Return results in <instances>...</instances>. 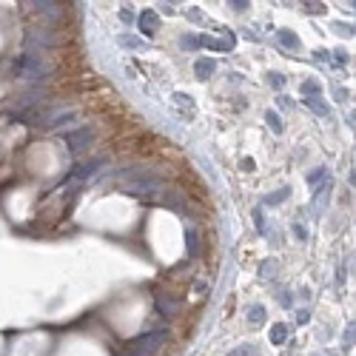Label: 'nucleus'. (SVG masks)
<instances>
[{
  "label": "nucleus",
  "mask_w": 356,
  "mask_h": 356,
  "mask_svg": "<svg viewBox=\"0 0 356 356\" xmlns=\"http://www.w3.org/2000/svg\"><path fill=\"white\" fill-rule=\"evenodd\" d=\"M302 94H319V83H313V80H308V83H302Z\"/></svg>",
  "instance_id": "2eb2a0df"
},
{
  "label": "nucleus",
  "mask_w": 356,
  "mask_h": 356,
  "mask_svg": "<svg viewBox=\"0 0 356 356\" xmlns=\"http://www.w3.org/2000/svg\"><path fill=\"white\" fill-rule=\"evenodd\" d=\"M328 194H330V183H322V186H316V191H313V205L316 208H325V203H328Z\"/></svg>",
  "instance_id": "0eeeda50"
},
{
  "label": "nucleus",
  "mask_w": 356,
  "mask_h": 356,
  "mask_svg": "<svg viewBox=\"0 0 356 356\" xmlns=\"http://www.w3.org/2000/svg\"><path fill=\"white\" fill-rule=\"evenodd\" d=\"M285 197H288V188H282L279 194H271V197H268V203L274 205V203H279V200H285Z\"/></svg>",
  "instance_id": "6ab92c4d"
},
{
  "label": "nucleus",
  "mask_w": 356,
  "mask_h": 356,
  "mask_svg": "<svg viewBox=\"0 0 356 356\" xmlns=\"http://www.w3.org/2000/svg\"><path fill=\"white\" fill-rule=\"evenodd\" d=\"M353 339H356V328H350V330L345 333V342H353Z\"/></svg>",
  "instance_id": "5701e85b"
},
{
  "label": "nucleus",
  "mask_w": 356,
  "mask_h": 356,
  "mask_svg": "<svg viewBox=\"0 0 356 356\" xmlns=\"http://www.w3.org/2000/svg\"><path fill=\"white\" fill-rule=\"evenodd\" d=\"M174 100H177L180 106H191V100H188V94H174Z\"/></svg>",
  "instance_id": "4be33fe9"
},
{
  "label": "nucleus",
  "mask_w": 356,
  "mask_h": 356,
  "mask_svg": "<svg viewBox=\"0 0 356 356\" xmlns=\"http://www.w3.org/2000/svg\"><path fill=\"white\" fill-rule=\"evenodd\" d=\"M117 43L123 46V49H137V52H140L142 46H145L140 37H134V35H120V37H117Z\"/></svg>",
  "instance_id": "1a4fd4ad"
},
{
  "label": "nucleus",
  "mask_w": 356,
  "mask_h": 356,
  "mask_svg": "<svg viewBox=\"0 0 356 356\" xmlns=\"http://www.w3.org/2000/svg\"><path fill=\"white\" fill-rule=\"evenodd\" d=\"M165 330H154V333H145V336H140L137 342H131L128 345V353L125 356H151V353H157V347L165 342Z\"/></svg>",
  "instance_id": "f03ea898"
},
{
  "label": "nucleus",
  "mask_w": 356,
  "mask_h": 356,
  "mask_svg": "<svg viewBox=\"0 0 356 356\" xmlns=\"http://www.w3.org/2000/svg\"><path fill=\"white\" fill-rule=\"evenodd\" d=\"M120 20H123V23H131V20H134V12H131V9H123V12H120Z\"/></svg>",
  "instance_id": "412c9836"
},
{
  "label": "nucleus",
  "mask_w": 356,
  "mask_h": 356,
  "mask_svg": "<svg viewBox=\"0 0 356 356\" xmlns=\"http://www.w3.org/2000/svg\"><path fill=\"white\" fill-rule=\"evenodd\" d=\"M117 177H125L123 191L131 194H154L162 188V180L157 174H151L148 168H131V171H117Z\"/></svg>",
  "instance_id": "f257e3e1"
},
{
  "label": "nucleus",
  "mask_w": 356,
  "mask_h": 356,
  "mask_svg": "<svg viewBox=\"0 0 356 356\" xmlns=\"http://www.w3.org/2000/svg\"><path fill=\"white\" fill-rule=\"evenodd\" d=\"M268 80H271V86H276V89H279V86H282V77H279V74H276V71H271V74H268Z\"/></svg>",
  "instance_id": "aec40b11"
},
{
  "label": "nucleus",
  "mask_w": 356,
  "mask_h": 356,
  "mask_svg": "<svg viewBox=\"0 0 356 356\" xmlns=\"http://www.w3.org/2000/svg\"><path fill=\"white\" fill-rule=\"evenodd\" d=\"M231 356H259V350L254 345H240L237 350H231Z\"/></svg>",
  "instance_id": "ddd939ff"
},
{
  "label": "nucleus",
  "mask_w": 356,
  "mask_h": 356,
  "mask_svg": "<svg viewBox=\"0 0 356 356\" xmlns=\"http://www.w3.org/2000/svg\"><path fill=\"white\" fill-rule=\"evenodd\" d=\"M94 137H97L94 125H83V128H77V131L66 134L69 151H71V154H83V151H89V148H91V142H94Z\"/></svg>",
  "instance_id": "7ed1b4c3"
},
{
  "label": "nucleus",
  "mask_w": 356,
  "mask_h": 356,
  "mask_svg": "<svg viewBox=\"0 0 356 356\" xmlns=\"http://www.w3.org/2000/svg\"><path fill=\"white\" fill-rule=\"evenodd\" d=\"M103 165V160H91V162H86V165H80V168H74V180H86V177H91L94 171Z\"/></svg>",
  "instance_id": "6e6552de"
},
{
  "label": "nucleus",
  "mask_w": 356,
  "mask_h": 356,
  "mask_svg": "<svg viewBox=\"0 0 356 356\" xmlns=\"http://www.w3.org/2000/svg\"><path fill=\"white\" fill-rule=\"evenodd\" d=\"M265 120H268V125H271V131H282V123H279V114H276V111H268L265 114Z\"/></svg>",
  "instance_id": "f8f14e48"
},
{
  "label": "nucleus",
  "mask_w": 356,
  "mask_h": 356,
  "mask_svg": "<svg viewBox=\"0 0 356 356\" xmlns=\"http://www.w3.org/2000/svg\"><path fill=\"white\" fill-rule=\"evenodd\" d=\"M279 40H282L285 46H291L294 52H296V49H299V46H302V43H299V37H296L294 32H282V35H279Z\"/></svg>",
  "instance_id": "9d476101"
},
{
  "label": "nucleus",
  "mask_w": 356,
  "mask_h": 356,
  "mask_svg": "<svg viewBox=\"0 0 356 356\" xmlns=\"http://www.w3.org/2000/svg\"><path fill=\"white\" fill-rule=\"evenodd\" d=\"M15 69L23 74V77H46V63L40 54H20L15 60Z\"/></svg>",
  "instance_id": "20e7f679"
},
{
  "label": "nucleus",
  "mask_w": 356,
  "mask_h": 356,
  "mask_svg": "<svg viewBox=\"0 0 356 356\" xmlns=\"http://www.w3.org/2000/svg\"><path fill=\"white\" fill-rule=\"evenodd\" d=\"M248 319H251V322H262V319H265V308H262V305L251 308V311H248Z\"/></svg>",
  "instance_id": "4468645a"
},
{
  "label": "nucleus",
  "mask_w": 356,
  "mask_h": 356,
  "mask_svg": "<svg viewBox=\"0 0 356 356\" xmlns=\"http://www.w3.org/2000/svg\"><path fill=\"white\" fill-rule=\"evenodd\" d=\"M214 69H217V63L208 60V57H200V60H197V66H194V71H197V77H200V80H208V77L214 74Z\"/></svg>",
  "instance_id": "423d86ee"
},
{
  "label": "nucleus",
  "mask_w": 356,
  "mask_h": 356,
  "mask_svg": "<svg viewBox=\"0 0 356 356\" xmlns=\"http://www.w3.org/2000/svg\"><path fill=\"white\" fill-rule=\"evenodd\" d=\"M137 23H140V32H142L145 37L157 35V29H160V18H157V15H154L151 9H148V12H142L140 18H137Z\"/></svg>",
  "instance_id": "39448f33"
},
{
  "label": "nucleus",
  "mask_w": 356,
  "mask_h": 356,
  "mask_svg": "<svg viewBox=\"0 0 356 356\" xmlns=\"http://www.w3.org/2000/svg\"><path fill=\"white\" fill-rule=\"evenodd\" d=\"M285 336H288V325H276L274 330H271V342H285Z\"/></svg>",
  "instance_id": "9b49d317"
},
{
  "label": "nucleus",
  "mask_w": 356,
  "mask_h": 356,
  "mask_svg": "<svg viewBox=\"0 0 356 356\" xmlns=\"http://www.w3.org/2000/svg\"><path fill=\"white\" fill-rule=\"evenodd\" d=\"M322 177H325V168H316L313 174H308V183H311V186H316V180H322Z\"/></svg>",
  "instance_id": "a211bd4d"
},
{
  "label": "nucleus",
  "mask_w": 356,
  "mask_h": 356,
  "mask_svg": "<svg viewBox=\"0 0 356 356\" xmlns=\"http://www.w3.org/2000/svg\"><path fill=\"white\" fill-rule=\"evenodd\" d=\"M157 308H160L165 316H171V313L177 311V305H168V299H162V296H160V302H157Z\"/></svg>",
  "instance_id": "dca6fc26"
},
{
  "label": "nucleus",
  "mask_w": 356,
  "mask_h": 356,
  "mask_svg": "<svg viewBox=\"0 0 356 356\" xmlns=\"http://www.w3.org/2000/svg\"><path fill=\"white\" fill-rule=\"evenodd\" d=\"M305 103H308V106H311L313 111H319V114H328V108L322 106V103H316V100H313V97H308V100H305Z\"/></svg>",
  "instance_id": "f3484780"
}]
</instances>
